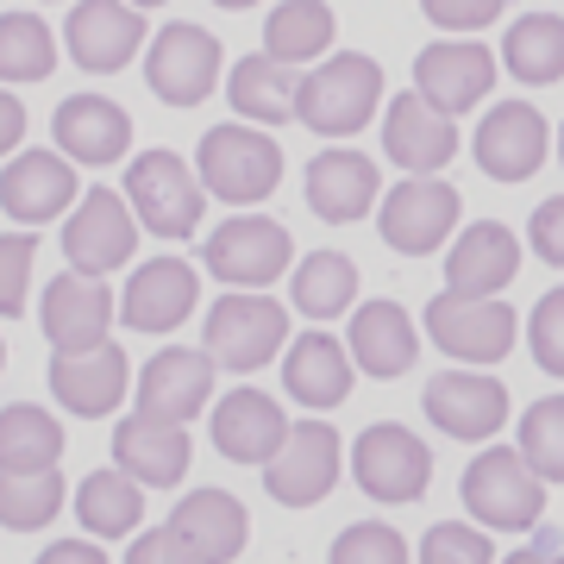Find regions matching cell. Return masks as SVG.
I'll return each mask as SVG.
<instances>
[{
    "mask_svg": "<svg viewBox=\"0 0 564 564\" xmlns=\"http://www.w3.org/2000/svg\"><path fill=\"white\" fill-rule=\"evenodd\" d=\"M521 270V239L508 232L502 220H477L464 226L458 245H452V263H445V295H502Z\"/></svg>",
    "mask_w": 564,
    "mask_h": 564,
    "instance_id": "cell-27",
    "label": "cell"
},
{
    "mask_svg": "<svg viewBox=\"0 0 564 564\" xmlns=\"http://www.w3.org/2000/svg\"><path fill=\"white\" fill-rule=\"evenodd\" d=\"M339 464H345L339 426L302 421V426H289V440L276 445V458L263 464V489H270L282 508H314V502L333 496Z\"/></svg>",
    "mask_w": 564,
    "mask_h": 564,
    "instance_id": "cell-10",
    "label": "cell"
},
{
    "mask_svg": "<svg viewBox=\"0 0 564 564\" xmlns=\"http://www.w3.org/2000/svg\"><path fill=\"white\" fill-rule=\"evenodd\" d=\"M126 564H202V558H195V552L170 533V527H151V533H139V540H132Z\"/></svg>",
    "mask_w": 564,
    "mask_h": 564,
    "instance_id": "cell-46",
    "label": "cell"
},
{
    "mask_svg": "<svg viewBox=\"0 0 564 564\" xmlns=\"http://www.w3.org/2000/svg\"><path fill=\"white\" fill-rule=\"evenodd\" d=\"M0 364H7V345H0Z\"/></svg>",
    "mask_w": 564,
    "mask_h": 564,
    "instance_id": "cell-53",
    "label": "cell"
},
{
    "mask_svg": "<svg viewBox=\"0 0 564 564\" xmlns=\"http://www.w3.org/2000/svg\"><path fill=\"white\" fill-rule=\"evenodd\" d=\"M202 182H207V195H220L232 207L263 202V195H276V182H282V144L270 132H251L245 120L214 126L202 139Z\"/></svg>",
    "mask_w": 564,
    "mask_h": 564,
    "instance_id": "cell-5",
    "label": "cell"
},
{
    "mask_svg": "<svg viewBox=\"0 0 564 564\" xmlns=\"http://www.w3.org/2000/svg\"><path fill=\"white\" fill-rule=\"evenodd\" d=\"M545 151H552V126L533 101L489 107L484 126H477V163L496 182H527L545 163Z\"/></svg>",
    "mask_w": 564,
    "mask_h": 564,
    "instance_id": "cell-18",
    "label": "cell"
},
{
    "mask_svg": "<svg viewBox=\"0 0 564 564\" xmlns=\"http://www.w3.org/2000/svg\"><path fill=\"white\" fill-rule=\"evenodd\" d=\"M421 564H496V545H489V533H477V527L440 521V527H426Z\"/></svg>",
    "mask_w": 564,
    "mask_h": 564,
    "instance_id": "cell-42",
    "label": "cell"
},
{
    "mask_svg": "<svg viewBox=\"0 0 564 564\" xmlns=\"http://www.w3.org/2000/svg\"><path fill=\"white\" fill-rule=\"evenodd\" d=\"M426 339L440 345L445 358L464 364H496L514 351L521 321L502 295H433L426 302Z\"/></svg>",
    "mask_w": 564,
    "mask_h": 564,
    "instance_id": "cell-6",
    "label": "cell"
},
{
    "mask_svg": "<svg viewBox=\"0 0 564 564\" xmlns=\"http://www.w3.org/2000/svg\"><path fill=\"white\" fill-rule=\"evenodd\" d=\"M20 139H25V107H20V95L0 88V158H13Z\"/></svg>",
    "mask_w": 564,
    "mask_h": 564,
    "instance_id": "cell-47",
    "label": "cell"
},
{
    "mask_svg": "<svg viewBox=\"0 0 564 564\" xmlns=\"http://www.w3.org/2000/svg\"><path fill=\"white\" fill-rule=\"evenodd\" d=\"M289 345V307L270 302L263 289H226L207 307L202 351L214 358V370H263Z\"/></svg>",
    "mask_w": 564,
    "mask_h": 564,
    "instance_id": "cell-2",
    "label": "cell"
},
{
    "mask_svg": "<svg viewBox=\"0 0 564 564\" xmlns=\"http://www.w3.org/2000/svg\"><path fill=\"white\" fill-rule=\"evenodd\" d=\"M57 508H63V477L57 470H39V477H7V470H0V527L39 533V527L57 521Z\"/></svg>",
    "mask_w": 564,
    "mask_h": 564,
    "instance_id": "cell-38",
    "label": "cell"
},
{
    "mask_svg": "<svg viewBox=\"0 0 564 564\" xmlns=\"http://www.w3.org/2000/svg\"><path fill=\"white\" fill-rule=\"evenodd\" d=\"M57 458H63V426L51 421L39 402L0 408V470H7V477L57 470Z\"/></svg>",
    "mask_w": 564,
    "mask_h": 564,
    "instance_id": "cell-32",
    "label": "cell"
},
{
    "mask_svg": "<svg viewBox=\"0 0 564 564\" xmlns=\"http://www.w3.org/2000/svg\"><path fill=\"white\" fill-rule=\"evenodd\" d=\"M458 489H464L470 521L489 527V533H527V527L545 514V484L527 470V458L514 452V445H489V452H477Z\"/></svg>",
    "mask_w": 564,
    "mask_h": 564,
    "instance_id": "cell-3",
    "label": "cell"
},
{
    "mask_svg": "<svg viewBox=\"0 0 564 564\" xmlns=\"http://www.w3.org/2000/svg\"><path fill=\"white\" fill-rule=\"evenodd\" d=\"M351 477H358L364 496H377V502H421L426 496V477H433V452L426 440H414L408 426L395 421H377L364 426L358 445H351Z\"/></svg>",
    "mask_w": 564,
    "mask_h": 564,
    "instance_id": "cell-7",
    "label": "cell"
},
{
    "mask_svg": "<svg viewBox=\"0 0 564 564\" xmlns=\"http://www.w3.org/2000/svg\"><path fill=\"white\" fill-rule=\"evenodd\" d=\"M214 7H232V13H239V7H258V0H214Z\"/></svg>",
    "mask_w": 564,
    "mask_h": 564,
    "instance_id": "cell-50",
    "label": "cell"
},
{
    "mask_svg": "<svg viewBox=\"0 0 564 564\" xmlns=\"http://www.w3.org/2000/svg\"><path fill=\"white\" fill-rule=\"evenodd\" d=\"M282 389L302 408H339L351 395V358L333 333H302L282 351Z\"/></svg>",
    "mask_w": 564,
    "mask_h": 564,
    "instance_id": "cell-30",
    "label": "cell"
},
{
    "mask_svg": "<svg viewBox=\"0 0 564 564\" xmlns=\"http://www.w3.org/2000/svg\"><path fill=\"white\" fill-rule=\"evenodd\" d=\"M132 251H139V214L113 188H88L69 207V226H63V258H69V270L76 276H107V270L132 263Z\"/></svg>",
    "mask_w": 564,
    "mask_h": 564,
    "instance_id": "cell-9",
    "label": "cell"
},
{
    "mask_svg": "<svg viewBox=\"0 0 564 564\" xmlns=\"http://www.w3.org/2000/svg\"><path fill=\"white\" fill-rule=\"evenodd\" d=\"M76 195H82L76 163L63 158V151H13L7 170H0V207L20 226H44V220H57V214H69Z\"/></svg>",
    "mask_w": 564,
    "mask_h": 564,
    "instance_id": "cell-16",
    "label": "cell"
},
{
    "mask_svg": "<svg viewBox=\"0 0 564 564\" xmlns=\"http://www.w3.org/2000/svg\"><path fill=\"white\" fill-rule=\"evenodd\" d=\"M76 521H82V533H101V540L139 533L144 489L132 484L126 470H95V477H82V489H76Z\"/></svg>",
    "mask_w": 564,
    "mask_h": 564,
    "instance_id": "cell-35",
    "label": "cell"
},
{
    "mask_svg": "<svg viewBox=\"0 0 564 564\" xmlns=\"http://www.w3.org/2000/svg\"><path fill=\"white\" fill-rule=\"evenodd\" d=\"M295 258V245L282 232L276 220H263V214H232L226 226H214L202 245V263L214 270V282L226 289H270V282L289 270Z\"/></svg>",
    "mask_w": 564,
    "mask_h": 564,
    "instance_id": "cell-8",
    "label": "cell"
},
{
    "mask_svg": "<svg viewBox=\"0 0 564 564\" xmlns=\"http://www.w3.org/2000/svg\"><path fill=\"white\" fill-rule=\"evenodd\" d=\"M489 88H496V57L477 39L426 44L421 57H414V95L433 101L440 113H452V120H458L464 107L489 101Z\"/></svg>",
    "mask_w": 564,
    "mask_h": 564,
    "instance_id": "cell-14",
    "label": "cell"
},
{
    "mask_svg": "<svg viewBox=\"0 0 564 564\" xmlns=\"http://www.w3.org/2000/svg\"><path fill=\"white\" fill-rule=\"evenodd\" d=\"M126 7H163V0H126Z\"/></svg>",
    "mask_w": 564,
    "mask_h": 564,
    "instance_id": "cell-51",
    "label": "cell"
},
{
    "mask_svg": "<svg viewBox=\"0 0 564 564\" xmlns=\"http://www.w3.org/2000/svg\"><path fill=\"white\" fill-rule=\"evenodd\" d=\"M32 258H39V239H32V232H0V321L25 314Z\"/></svg>",
    "mask_w": 564,
    "mask_h": 564,
    "instance_id": "cell-43",
    "label": "cell"
},
{
    "mask_svg": "<svg viewBox=\"0 0 564 564\" xmlns=\"http://www.w3.org/2000/svg\"><path fill=\"white\" fill-rule=\"evenodd\" d=\"M63 39H69V57L88 76H113V69H126L139 57L144 20H139V7H126V0H76Z\"/></svg>",
    "mask_w": 564,
    "mask_h": 564,
    "instance_id": "cell-19",
    "label": "cell"
},
{
    "mask_svg": "<svg viewBox=\"0 0 564 564\" xmlns=\"http://www.w3.org/2000/svg\"><path fill=\"white\" fill-rule=\"evenodd\" d=\"M202 202H207V188L195 182L188 158H176V151H144V158H132V170H126V207H132L139 226H151L158 239H195Z\"/></svg>",
    "mask_w": 564,
    "mask_h": 564,
    "instance_id": "cell-4",
    "label": "cell"
},
{
    "mask_svg": "<svg viewBox=\"0 0 564 564\" xmlns=\"http://www.w3.org/2000/svg\"><path fill=\"white\" fill-rule=\"evenodd\" d=\"M377 107H383V69H377V57H364V51L326 57L314 76H302V95H295L302 126L321 132V139H351V132H364Z\"/></svg>",
    "mask_w": 564,
    "mask_h": 564,
    "instance_id": "cell-1",
    "label": "cell"
},
{
    "mask_svg": "<svg viewBox=\"0 0 564 564\" xmlns=\"http://www.w3.org/2000/svg\"><path fill=\"white\" fill-rule=\"evenodd\" d=\"M421 13L440 32H484L502 20V0H421Z\"/></svg>",
    "mask_w": 564,
    "mask_h": 564,
    "instance_id": "cell-44",
    "label": "cell"
},
{
    "mask_svg": "<svg viewBox=\"0 0 564 564\" xmlns=\"http://www.w3.org/2000/svg\"><path fill=\"white\" fill-rule=\"evenodd\" d=\"M383 151L402 163L408 176H433V170H445L458 158V120L408 88V95H395L383 107Z\"/></svg>",
    "mask_w": 564,
    "mask_h": 564,
    "instance_id": "cell-20",
    "label": "cell"
},
{
    "mask_svg": "<svg viewBox=\"0 0 564 564\" xmlns=\"http://www.w3.org/2000/svg\"><path fill=\"white\" fill-rule=\"evenodd\" d=\"M351 295H358V263L345 258V251H307L295 282H289V302L307 321H339L345 307H351Z\"/></svg>",
    "mask_w": 564,
    "mask_h": 564,
    "instance_id": "cell-36",
    "label": "cell"
},
{
    "mask_svg": "<svg viewBox=\"0 0 564 564\" xmlns=\"http://www.w3.org/2000/svg\"><path fill=\"white\" fill-rule=\"evenodd\" d=\"M502 63H508V76L527 82V88L564 82V20L558 13H521L514 32L502 39Z\"/></svg>",
    "mask_w": 564,
    "mask_h": 564,
    "instance_id": "cell-34",
    "label": "cell"
},
{
    "mask_svg": "<svg viewBox=\"0 0 564 564\" xmlns=\"http://www.w3.org/2000/svg\"><path fill=\"white\" fill-rule=\"evenodd\" d=\"M351 358L364 377H402L421 358V333L408 321L402 302H364L351 314Z\"/></svg>",
    "mask_w": 564,
    "mask_h": 564,
    "instance_id": "cell-29",
    "label": "cell"
},
{
    "mask_svg": "<svg viewBox=\"0 0 564 564\" xmlns=\"http://www.w3.org/2000/svg\"><path fill=\"white\" fill-rule=\"evenodd\" d=\"M57 151L69 163H120L126 144H132V120H126L120 101H107V95H69L57 107Z\"/></svg>",
    "mask_w": 564,
    "mask_h": 564,
    "instance_id": "cell-28",
    "label": "cell"
},
{
    "mask_svg": "<svg viewBox=\"0 0 564 564\" xmlns=\"http://www.w3.org/2000/svg\"><path fill=\"white\" fill-rule=\"evenodd\" d=\"M132 395H139V414L188 426L207 408V395H214V358L195 351V345H163V351H151V364L139 370Z\"/></svg>",
    "mask_w": 564,
    "mask_h": 564,
    "instance_id": "cell-13",
    "label": "cell"
},
{
    "mask_svg": "<svg viewBox=\"0 0 564 564\" xmlns=\"http://www.w3.org/2000/svg\"><path fill=\"white\" fill-rule=\"evenodd\" d=\"M558 163H564V132H558Z\"/></svg>",
    "mask_w": 564,
    "mask_h": 564,
    "instance_id": "cell-52",
    "label": "cell"
},
{
    "mask_svg": "<svg viewBox=\"0 0 564 564\" xmlns=\"http://www.w3.org/2000/svg\"><path fill=\"white\" fill-rule=\"evenodd\" d=\"M295 95H302V69H289L276 57H245L226 82V101L239 107V120L251 126H289L295 120Z\"/></svg>",
    "mask_w": 564,
    "mask_h": 564,
    "instance_id": "cell-31",
    "label": "cell"
},
{
    "mask_svg": "<svg viewBox=\"0 0 564 564\" xmlns=\"http://www.w3.org/2000/svg\"><path fill=\"white\" fill-rule=\"evenodd\" d=\"M39 564H107V552L95 540H57L39 552Z\"/></svg>",
    "mask_w": 564,
    "mask_h": 564,
    "instance_id": "cell-48",
    "label": "cell"
},
{
    "mask_svg": "<svg viewBox=\"0 0 564 564\" xmlns=\"http://www.w3.org/2000/svg\"><path fill=\"white\" fill-rule=\"evenodd\" d=\"M333 7L326 0H282L270 25H263V57L289 63V69H302V63L326 57L333 51Z\"/></svg>",
    "mask_w": 564,
    "mask_h": 564,
    "instance_id": "cell-33",
    "label": "cell"
},
{
    "mask_svg": "<svg viewBox=\"0 0 564 564\" xmlns=\"http://www.w3.org/2000/svg\"><path fill=\"white\" fill-rule=\"evenodd\" d=\"M144 82L170 107H202L214 95V82H220V39L188 20L163 25L151 39V57H144Z\"/></svg>",
    "mask_w": 564,
    "mask_h": 564,
    "instance_id": "cell-11",
    "label": "cell"
},
{
    "mask_svg": "<svg viewBox=\"0 0 564 564\" xmlns=\"http://www.w3.org/2000/svg\"><path fill=\"white\" fill-rule=\"evenodd\" d=\"M326 564H408V545H402V533L383 527V521H351L339 540H333Z\"/></svg>",
    "mask_w": 564,
    "mask_h": 564,
    "instance_id": "cell-40",
    "label": "cell"
},
{
    "mask_svg": "<svg viewBox=\"0 0 564 564\" xmlns=\"http://www.w3.org/2000/svg\"><path fill=\"white\" fill-rule=\"evenodd\" d=\"M527 239H533V251H540L552 270H564V195H552V202L533 207V226H527Z\"/></svg>",
    "mask_w": 564,
    "mask_h": 564,
    "instance_id": "cell-45",
    "label": "cell"
},
{
    "mask_svg": "<svg viewBox=\"0 0 564 564\" xmlns=\"http://www.w3.org/2000/svg\"><path fill=\"white\" fill-rule=\"evenodd\" d=\"M377 163L364 158V151H345V144H333V151H321V158L307 163V207L321 214L326 226H351L364 220L370 207H377Z\"/></svg>",
    "mask_w": 564,
    "mask_h": 564,
    "instance_id": "cell-25",
    "label": "cell"
},
{
    "mask_svg": "<svg viewBox=\"0 0 564 564\" xmlns=\"http://www.w3.org/2000/svg\"><path fill=\"white\" fill-rule=\"evenodd\" d=\"M113 470H126L139 489H176L188 477V433L176 421L126 414L113 426Z\"/></svg>",
    "mask_w": 564,
    "mask_h": 564,
    "instance_id": "cell-23",
    "label": "cell"
},
{
    "mask_svg": "<svg viewBox=\"0 0 564 564\" xmlns=\"http://www.w3.org/2000/svg\"><path fill=\"white\" fill-rule=\"evenodd\" d=\"M282 440H289V414H282V402L263 395V389H232V395L214 408V445H220V458L270 464Z\"/></svg>",
    "mask_w": 564,
    "mask_h": 564,
    "instance_id": "cell-26",
    "label": "cell"
},
{
    "mask_svg": "<svg viewBox=\"0 0 564 564\" xmlns=\"http://www.w3.org/2000/svg\"><path fill=\"white\" fill-rule=\"evenodd\" d=\"M195 302H202L195 270L182 258H151V263L132 270V282H126L120 321L132 326V333H176V326L195 314Z\"/></svg>",
    "mask_w": 564,
    "mask_h": 564,
    "instance_id": "cell-21",
    "label": "cell"
},
{
    "mask_svg": "<svg viewBox=\"0 0 564 564\" xmlns=\"http://www.w3.org/2000/svg\"><path fill=\"white\" fill-rule=\"evenodd\" d=\"M502 564H564V552H545V545H527V552H508Z\"/></svg>",
    "mask_w": 564,
    "mask_h": 564,
    "instance_id": "cell-49",
    "label": "cell"
},
{
    "mask_svg": "<svg viewBox=\"0 0 564 564\" xmlns=\"http://www.w3.org/2000/svg\"><path fill=\"white\" fill-rule=\"evenodd\" d=\"M170 533H176L202 564H232L251 540V521H245V502L226 496V489H188L176 508H170Z\"/></svg>",
    "mask_w": 564,
    "mask_h": 564,
    "instance_id": "cell-22",
    "label": "cell"
},
{
    "mask_svg": "<svg viewBox=\"0 0 564 564\" xmlns=\"http://www.w3.org/2000/svg\"><path fill=\"white\" fill-rule=\"evenodd\" d=\"M464 202L458 188L440 176H414V182H395L383 195V214H377V226H383V245L389 251H402V258H426V251H440L445 232L458 226Z\"/></svg>",
    "mask_w": 564,
    "mask_h": 564,
    "instance_id": "cell-12",
    "label": "cell"
},
{
    "mask_svg": "<svg viewBox=\"0 0 564 564\" xmlns=\"http://www.w3.org/2000/svg\"><path fill=\"white\" fill-rule=\"evenodd\" d=\"M527 458V470L540 477V484H564V395H545L521 414V445H514Z\"/></svg>",
    "mask_w": 564,
    "mask_h": 564,
    "instance_id": "cell-39",
    "label": "cell"
},
{
    "mask_svg": "<svg viewBox=\"0 0 564 564\" xmlns=\"http://www.w3.org/2000/svg\"><path fill=\"white\" fill-rule=\"evenodd\" d=\"M527 345H533V364H540L545 377H564V282L533 302V314H527Z\"/></svg>",
    "mask_w": 564,
    "mask_h": 564,
    "instance_id": "cell-41",
    "label": "cell"
},
{
    "mask_svg": "<svg viewBox=\"0 0 564 564\" xmlns=\"http://www.w3.org/2000/svg\"><path fill=\"white\" fill-rule=\"evenodd\" d=\"M113 326V289L101 276H51L44 289V339L51 351H88V345L107 339Z\"/></svg>",
    "mask_w": 564,
    "mask_h": 564,
    "instance_id": "cell-24",
    "label": "cell"
},
{
    "mask_svg": "<svg viewBox=\"0 0 564 564\" xmlns=\"http://www.w3.org/2000/svg\"><path fill=\"white\" fill-rule=\"evenodd\" d=\"M126 389H132V364L113 339L88 345V351H51V395L82 421L113 414L126 402Z\"/></svg>",
    "mask_w": 564,
    "mask_h": 564,
    "instance_id": "cell-15",
    "label": "cell"
},
{
    "mask_svg": "<svg viewBox=\"0 0 564 564\" xmlns=\"http://www.w3.org/2000/svg\"><path fill=\"white\" fill-rule=\"evenodd\" d=\"M421 408L426 421L440 433H452V440H496L508 421V389L496 377H484V370H445V377L426 383Z\"/></svg>",
    "mask_w": 564,
    "mask_h": 564,
    "instance_id": "cell-17",
    "label": "cell"
},
{
    "mask_svg": "<svg viewBox=\"0 0 564 564\" xmlns=\"http://www.w3.org/2000/svg\"><path fill=\"white\" fill-rule=\"evenodd\" d=\"M57 69V39L39 13H0V82H44Z\"/></svg>",
    "mask_w": 564,
    "mask_h": 564,
    "instance_id": "cell-37",
    "label": "cell"
}]
</instances>
